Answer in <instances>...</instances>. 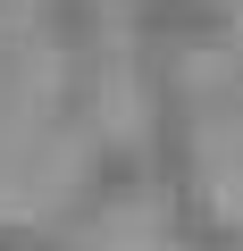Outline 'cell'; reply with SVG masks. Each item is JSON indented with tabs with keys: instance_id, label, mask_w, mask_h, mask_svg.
I'll use <instances>...</instances> for the list:
<instances>
[{
	"instance_id": "cell-2",
	"label": "cell",
	"mask_w": 243,
	"mask_h": 251,
	"mask_svg": "<svg viewBox=\"0 0 243 251\" xmlns=\"http://www.w3.org/2000/svg\"><path fill=\"white\" fill-rule=\"evenodd\" d=\"M160 243H176L160 201H135V209H117V218L101 226V251H160Z\"/></svg>"
},
{
	"instance_id": "cell-1",
	"label": "cell",
	"mask_w": 243,
	"mask_h": 251,
	"mask_svg": "<svg viewBox=\"0 0 243 251\" xmlns=\"http://www.w3.org/2000/svg\"><path fill=\"white\" fill-rule=\"evenodd\" d=\"M201 159H210V201H218L226 218H243V134H235L226 117L201 134Z\"/></svg>"
}]
</instances>
